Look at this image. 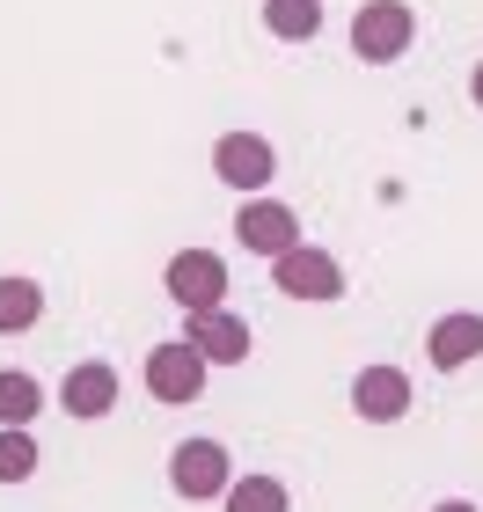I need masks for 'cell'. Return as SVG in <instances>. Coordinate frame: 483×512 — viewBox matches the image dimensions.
<instances>
[{"instance_id": "6da1fadb", "label": "cell", "mask_w": 483, "mask_h": 512, "mask_svg": "<svg viewBox=\"0 0 483 512\" xmlns=\"http://www.w3.org/2000/svg\"><path fill=\"white\" fill-rule=\"evenodd\" d=\"M410 37H418V15H410V0H366L352 15V52L366 66H388L410 52Z\"/></svg>"}, {"instance_id": "7a4b0ae2", "label": "cell", "mask_w": 483, "mask_h": 512, "mask_svg": "<svg viewBox=\"0 0 483 512\" xmlns=\"http://www.w3.org/2000/svg\"><path fill=\"white\" fill-rule=\"evenodd\" d=\"M169 293H176L183 315H213V308H227V264L213 249H176L169 256Z\"/></svg>"}, {"instance_id": "3957f363", "label": "cell", "mask_w": 483, "mask_h": 512, "mask_svg": "<svg viewBox=\"0 0 483 512\" xmlns=\"http://www.w3.org/2000/svg\"><path fill=\"white\" fill-rule=\"evenodd\" d=\"M213 176L227 183V191H249L257 198L271 176H279V154H271V139H257V132H220L213 139Z\"/></svg>"}, {"instance_id": "277c9868", "label": "cell", "mask_w": 483, "mask_h": 512, "mask_svg": "<svg viewBox=\"0 0 483 512\" xmlns=\"http://www.w3.org/2000/svg\"><path fill=\"white\" fill-rule=\"evenodd\" d=\"M271 278H279V293L286 300H344V271H337V256L330 249H308V242H293L286 256H271Z\"/></svg>"}, {"instance_id": "5b68a950", "label": "cell", "mask_w": 483, "mask_h": 512, "mask_svg": "<svg viewBox=\"0 0 483 512\" xmlns=\"http://www.w3.org/2000/svg\"><path fill=\"white\" fill-rule=\"evenodd\" d=\"M169 483L183 498H220L227 483H235V461H227L220 439H183V447L169 454Z\"/></svg>"}, {"instance_id": "8992f818", "label": "cell", "mask_w": 483, "mask_h": 512, "mask_svg": "<svg viewBox=\"0 0 483 512\" xmlns=\"http://www.w3.org/2000/svg\"><path fill=\"white\" fill-rule=\"evenodd\" d=\"M235 235H242L249 256H286L293 242H301V213L279 205V198H249L242 213H235Z\"/></svg>"}, {"instance_id": "52a82bcc", "label": "cell", "mask_w": 483, "mask_h": 512, "mask_svg": "<svg viewBox=\"0 0 483 512\" xmlns=\"http://www.w3.org/2000/svg\"><path fill=\"white\" fill-rule=\"evenodd\" d=\"M147 388H154V403H198V395H205V359L183 337L154 344V352H147Z\"/></svg>"}, {"instance_id": "ba28073f", "label": "cell", "mask_w": 483, "mask_h": 512, "mask_svg": "<svg viewBox=\"0 0 483 512\" xmlns=\"http://www.w3.org/2000/svg\"><path fill=\"white\" fill-rule=\"evenodd\" d=\"M352 410L366 417V425H396V417L410 410V374H403V366H359Z\"/></svg>"}, {"instance_id": "9c48e42d", "label": "cell", "mask_w": 483, "mask_h": 512, "mask_svg": "<svg viewBox=\"0 0 483 512\" xmlns=\"http://www.w3.org/2000/svg\"><path fill=\"white\" fill-rule=\"evenodd\" d=\"M191 352L205 359V366H242L249 359V322L242 315H227V308H213V315H191Z\"/></svg>"}, {"instance_id": "30bf717a", "label": "cell", "mask_w": 483, "mask_h": 512, "mask_svg": "<svg viewBox=\"0 0 483 512\" xmlns=\"http://www.w3.org/2000/svg\"><path fill=\"white\" fill-rule=\"evenodd\" d=\"M425 359L440 366V374H462L469 359H483V315H440L432 322V337H425Z\"/></svg>"}, {"instance_id": "8fae6325", "label": "cell", "mask_w": 483, "mask_h": 512, "mask_svg": "<svg viewBox=\"0 0 483 512\" xmlns=\"http://www.w3.org/2000/svg\"><path fill=\"white\" fill-rule=\"evenodd\" d=\"M59 403H66V417H110L118 410V366H103V359L74 366L66 388H59Z\"/></svg>"}, {"instance_id": "7c38bea8", "label": "cell", "mask_w": 483, "mask_h": 512, "mask_svg": "<svg viewBox=\"0 0 483 512\" xmlns=\"http://www.w3.org/2000/svg\"><path fill=\"white\" fill-rule=\"evenodd\" d=\"M37 315H44V286L22 278V271H8V278H0V337L37 330Z\"/></svg>"}, {"instance_id": "4fadbf2b", "label": "cell", "mask_w": 483, "mask_h": 512, "mask_svg": "<svg viewBox=\"0 0 483 512\" xmlns=\"http://www.w3.org/2000/svg\"><path fill=\"white\" fill-rule=\"evenodd\" d=\"M264 30L286 44H308L322 30V0H264Z\"/></svg>"}, {"instance_id": "5bb4252c", "label": "cell", "mask_w": 483, "mask_h": 512, "mask_svg": "<svg viewBox=\"0 0 483 512\" xmlns=\"http://www.w3.org/2000/svg\"><path fill=\"white\" fill-rule=\"evenodd\" d=\"M220 498H227V512H293V498H286L279 476H235Z\"/></svg>"}, {"instance_id": "9a60e30c", "label": "cell", "mask_w": 483, "mask_h": 512, "mask_svg": "<svg viewBox=\"0 0 483 512\" xmlns=\"http://www.w3.org/2000/svg\"><path fill=\"white\" fill-rule=\"evenodd\" d=\"M37 410H44V388L30 374H0V432H30Z\"/></svg>"}, {"instance_id": "2e32d148", "label": "cell", "mask_w": 483, "mask_h": 512, "mask_svg": "<svg viewBox=\"0 0 483 512\" xmlns=\"http://www.w3.org/2000/svg\"><path fill=\"white\" fill-rule=\"evenodd\" d=\"M30 476H37V439L0 432V483H30Z\"/></svg>"}, {"instance_id": "e0dca14e", "label": "cell", "mask_w": 483, "mask_h": 512, "mask_svg": "<svg viewBox=\"0 0 483 512\" xmlns=\"http://www.w3.org/2000/svg\"><path fill=\"white\" fill-rule=\"evenodd\" d=\"M432 512H483V505H469V498H440Z\"/></svg>"}, {"instance_id": "ac0fdd59", "label": "cell", "mask_w": 483, "mask_h": 512, "mask_svg": "<svg viewBox=\"0 0 483 512\" xmlns=\"http://www.w3.org/2000/svg\"><path fill=\"white\" fill-rule=\"evenodd\" d=\"M469 96H476V110H483V59H476V74H469Z\"/></svg>"}]
</instances>
